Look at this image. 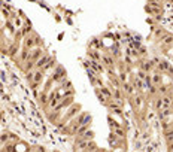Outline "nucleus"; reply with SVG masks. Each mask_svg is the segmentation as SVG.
Segmentation results:
<instances>
[{"label": "nucleus", "instance_id": "9b49d317", "mask_svg": "<svg viewBox=\"0 0 173 152\" xmlns=\"http://www.w3.org/2000/svg\"><path fill=\"white\" fill-rule=\"evenodd\" d=\"M122 90L127 95H133L134 94V85L131 82H122Z\"/></svg>", "mask_w": 173, "mask_h": 152}, {"label": "nucleus", "instance_id": "f3484780", "mask_svg": "<svg viewBox=\"0 0 173 152\" xmlns=\"http://www.w3.org/2000/svg\"><path fill=\"white\" fill-rule=\"evenodd\" d=\"M78 139H84V140H92V139H94V131L90 128L88 131H85L82 136H78Z\"/></svg>", "mask_w": 173, "mask_h": 152}, {"label": "nucleus", "instance_id": "f03ea898", "mask_svg": "<svg viewBox=\"0 0 173 152\" xmlns=\"http://www.w3.org/2000/svg\"><path fill=\"white\" fill-rule=\"evenodd\" d=\"M64 78H67L66 70H64V67H63V66H60V64H58L57 67L54 69L52 75H51V81H52V82H61Z\"/></svg>", "mask_w": 173, "mask_h": 152}, {"label": "nucleus", "instance_id": "4468645a", "mask_svg": "<svg viewBox=\"0 0 173 152\" xmlns=\"http://www.w3.org/2000/svg\"><path fill=\"white\" fill-rule=\"evenodd\" d=\"M94 93H96V95H97V98L100 100V103H102V105H107V103H109V100H107V98L104 97L103 94H102V91H100V88H97V87H96V88H94Z\"/></svg>", "mask_w": 173, "mask_h": 152}, {"label": "nucleus", "instance_id": "1a4fd4ad", "mask_svg": "<svg viewBox=\"0 0 173 152\" xmlns=\"http://www.w3.org/2000/svg\"><path fill=\"white\" fill-rule=\"evenodd\" d=\"M161 73L157 70L154 72L152 75H151V82H152V85H155V87H158V85H161Z\"/></svg>", "mask_w": 173, "mask_h": 152}, {"label": "nucleus", "instance_id": "423d86ee", "mask_svg": "<svg viewBox=\"0 0 173 152\" xmlns=\"http://www.w3.org/2000/svg\"><path fill=\"white\" fill-rule=\"evenodd\" d=\"M133 100H131V103H133V106L136 107V109H140L142 107V105H143V95L140 93H134L133 95Z\"/></svg>", "mask_w": 173, "mask_h": 152}, {"label": "nucleus", "instance_id": "b1692460", "mask_svg": "<svg viewBox=\"0 0 173 152\" xmlns=\"http://www.w3.org/2000/svg\"><path fill=\"white\" fill-rule=\"evenodd\" d=\"M167 149H169V152H173V143H169V145H167Z\"/></svg>", "mask_w": 173, "mask_h": 152}, {"label": "nucleus", "instance_id": "6e6552de", "mask_svg": "<svg viewBox=\"0 0 173 152\" xmlns=\"http://www.w3.org/2000/svg\"><path fill=\"white\" fill-rule=\"evenodd\" d=\"M49 60H51V57H49V55H48V54L45 52V54H43L40 58L36 61V69H43L46 64H48V61H49Z\"/></svg>", "mask_w": 173, "mask_h": 152}, {"label": "nucleus", "instance_id": "20e7f679", "mask_svg": "<svg viewBox=\"0 0 173 152\" xmlns=\"http://www.w3.org/2000/svg\"><path fill=\"white\" fill-rule=\"evenodd\" d=\"M157 70L160 72V73H169V72L172 70V64L169 61H166V60H161L157 64Z\"/></svg>", "mask_w": 173, "mask_h": 152}, {"label": "nucleus", "instance_id": "393cba45", "mask_svg": "<svg viewBox=\"0 0 173 152\" xmlns=\"http://www.w3.org/2000/svg\"><path fill=\"white\" fill-rule=\"evenodd\" d=\"M2 152H6V151H5V149H3V148H2Z\"/></svg>", "mask_w": 173, "mask_h": 152}, {"label": "nucleus", "instance_id": "f257e3e1", "mask_svg": "<svg viewBox=\"0 0 173 152\" xmlns=\"http://www.w3.org/2000/svg\"><path fill=\"white\" fill-rule=\"evenodd\" d=\"M78 112H81V105H72L66 109V112L61 113V118L58 119V125L61 124V127H64L66 124H69L73 118L78 115Z\"/></svg>", "mask_w": 173, "mask_h": 152}, {"label": "nucleus", "instance_id": "6ab92c4d", "mask_svg": "<svg viewBox=\"0 0 173 152\" xmlns=\"http://www.w3.org/2000/svg\"><path fill=\"white\" fill-rule=\"evenodd\" d=\"M154 106H155V109H157V110H161V109H164V105H163V97H161V95H160L157 100H155Z\"/></svg>", "mask_w": 173, "mask_h": 152}, {"label": "nucleus", "instance_id": "412c9836", "mask_svg": "<svg viewBox=\"0 0 173 152\" xmlns=\"http://www.w3.org/2000/svg\"><path fill=\"white\" fill-rule=\"evenodd\" d=\"M0 139H2V145H6V143H9V133H8V131H3Z\"/></svg>", "mask_w": 173, "mask_h": 152}, {"label": "nucleus", "instance_id": "f8f14e48", "mask_svg": "<svg viewBox=\"0 0 173 152\" xmlns=\"http://www.w3.org/2000/svg\"><path fill=\"white\" fill-rule=\"evenodd\" d=\"M157 90H158V95H169V93H170V90H172V85H158L157 87Z\"/></svg>", "mask_w": 173, "mask_h": 152}, {"label": "nucleus", "instance_id": "9d476101", "mask_svg": "<svg viewBox=\"0 0 173 152\" xmlns=\"http://www.w3.org/2000/svg\"><path fill=\"white\" fill-rule=\"evenodd\" d=\"M131 83L134 85V88H137L139 91H143V90H146V87H145V81H142V79H139L137 76L131 79Z\"/></svg>", "mask_w": 173, "mask_h": 152}, {"label": "nucleus", "instance_id": "0eeeda50", "mask_svg": "<svg viewBox=\"0 0 173 152\" xmlns=\"http://www.w3.org/2000/svg\"><path fill=\"white\" fill-rule=\"evenodd\" d=\"M87 63L90 64V67H91L96 73H102V72H103V66L100 64L102 61H97V60H88Z\"/></svg>", "mask_w": 173, "mask_h": 152}, {"label": "nucleus", "instance_id": "5701e85b", "mask_svg": "<svg viewBox=\"0 0 173 152\" xmlns=\"http://www.w3.org/2000/svg\"><path fill=\"white\" fill-rule=\"evenodd\" d=\"M2 12H3L5 18H11V12L8 11V9H5V8H3V9H2Z\"/></svg>", "mask_w": 173, "mask_h": 152}, {"label": "nucleus", "instance_id": "39448f33", "mask_svg": "<svg viewBox=\"0 0 173 152\" xmlns=\"http://www.w3.org/2000/svg\"><path fill=\"white\" fill-rule=\"evenodd\" d=\"M43 54H45V51H43L42 48H40V46H35L33 49H32V54H30V60L36 63V61L40 58V57H42Z\"/></svg>", "mask_w": 173, "mask_h": 152}, {"label": "nucleus", "instance_id": "4be33fe9", "mask_svg": "<svg viewBox=\"0 0 173 152\" xmlns=\"http://www.w3.org/2000/svg\"><path fill=\"white\" fill-rule=\"evenodd\" d=\"M97 48H100V40H99V39H92L91 45H90V49H97Z\"/></svg>", "mask_w": 173, "mask_h": 152}, {"label": "nucleus", "instance_id": "dca6fc26", "mask_svg": "<svg viewBox=\"0 0 173 152\" xmlns=\"http://www.w3.org/2000/svg\"><path fill=\"white\" fill-rule=\"evenodd\" d=\"M112 131L115 133L119 139H122V140H124V139H126V136H127V133H126V130H124L122 125H121V127H118V128H115V130H112Z\"/></svg>", "mask_w": 173, "mask_h": 152}, {"label": "nucleus", "instance_id": "aec40b11", "mask_svg": "<svg viewBox=\"0 0 173 152\" xmlns=\"http://www.w3.org/2000/svg\"><path fill=\"white\" fill-rule=\"evenodd\" d=\"M146 2L152 8H161V0H146Z\"/></svg>", "mask_w": 173, "mask_h": 152}, {"label": "nucleus", "instance_id": "a211bd4d", "mask_svg": "<svg viewBox=\"0 0 173 152\" xmlns=\"http://www.w3.org/2000/svg\"><path fill=\"white\" fill-rule=\"evenodd\" d=\"M164 139L167 142V145H169V143H173V128L164 131Z\"/></svg>", "mask_w": 173, "mask_h": 152}, {"label": "nucleus", "instance_id": "7ed1b4c3", "mask_svg": "<svg viewBox=\"0 0 173 152\" xmlns=\"http://www.w3.org/2000/svg\"><path fill=\"white\" fill-rule=\"evenodd\" d=\"M102 63L107 67V70H109V69H114L116 64L114 55H111V54H103V55H102Z\"/></svg>", "mask_w": 173, "mask_h": 152}, {"label": "nucleus", "instance_id": "2eb2a0df", "mask_svg": "<svg viewBox=\"0 0 173 152\" xmlns=\"http://www.w3.org/2000/svg\"><path fill=\"white\" fill-rule=\"evenodd\" d=\"M60 88L61 90H73V85H72V82L67 78H64L63 81L60 82Z\"/></svg>", "mask_w": 173, "mask_h": 152}, {"label": "nucleus", "instance_id": "ddd939ff", "mask_svg": "<svg viewBox=\"0 0 173 152\" xmlns=\"http://www.w3.org/2000/svg\"><path fill=\"white\" fill-rule=\"evenodd\" d=\"M102 55H103V54H100V52H99V49H90V51H88V57H90L91 60L102 61Z\"/></svg>", "mask_w": 173, "mask_h": 152}]
</instances>
